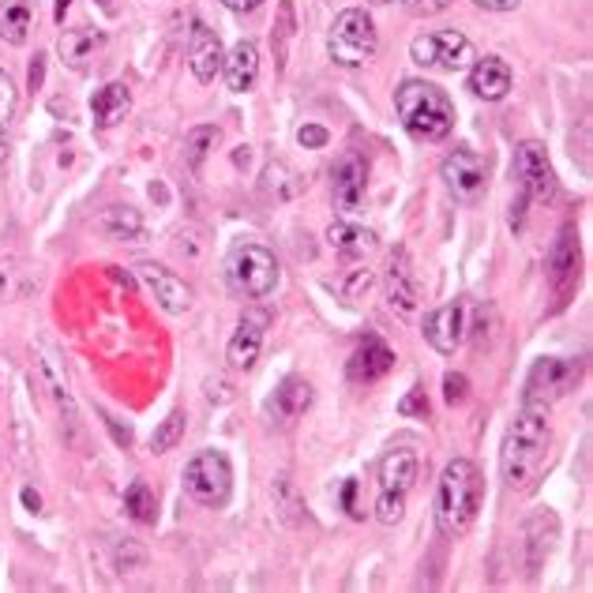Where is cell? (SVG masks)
I'll list each match as a JSON object with an SVG mask.
<instances>
[{"mask_svg": "<svg viewBox=\"0 0 593 593\" xmlns=\"http://www.w3.org/2000/svg\"><path fill=\"white\" fill-rule=\"evenodd\" d=\"M417 301H421V290H417V275L410 267V256L406 249H395L391 256V267H387V304L402 316L417 312Z\"/></svg>", "mask_w": 593, "mask_h": 593, "instance_id": "obj_18", "label": "cell"}, {"mask_svg": "<svg viewBox=\"0 0 593 593\" xmlns=\"http://www.w3.org/2000/svg\"><path fill=\"white\" fill-rule=\"evenodd\" d=\"M264 181H267V189L275 192V199H290V196H296V192H301V181H296V173L286 162L267 166Z\"/></svg>", "mask_w": 593, "mask_h": 593, "instance_id": "obj_33", "label": "cell"}, {"mask_svg": "<svg viewBox=\"0 0 593 593\" xmlns=\"http://www.w3.org/2000/svg\"><path fill=\"white\" fill-rule=\"evenodd\" d=\"M439 177H444L447 192H451L459 203H473L485 192V158L470 147H459L444 158L439 166Z\"/></svg>", "mask_w": 593, "mask_h": 593, "instance_id": "obj_10", "label": "cell"}, {"mask_svg": "<svg viewBox=\"0 0 593 593\" xmlns=\"http://www.w3.org/2000/svg\"><path fill=\"white\" fill-rule=\"evenodd\" d=\"M34 0H0V41L4 46H27L34 31Z\"/></svg>", "mask_w": 593, "mask_h": 593, "instance_id": "obj_26", "label": "cell"}, {"mask_svg": "<svg viewBox=\"0 0 593 593\" xmlns=\"http://www.w3.org/2000/svg\"><path fill=\"white\" fill-rule=\"evenodd\" d=\"M90 113H95L98 129H113L132 113V90L129 83H106L95 98H90Z\"/></svg>", "mask_w": 593, "mask_h": 593, "instance_id": "obj_25", "label": "cell"}, {"mask_svg": "<svg viewBox=\"0 0 593 593\" xmlns=\"http://www.w3.org/2000/svg\"><path fill=\"white\" fill-rule=\"evenodd\" d=\"M327 244L338 252V256L358 259V256H364L368 249H376V233H372V230H361V226H353V222H335V226L327 230Z\"/></svg>", "mask_w": 593, "mask_h": 593, "instance_id": "obj_28", "label": "cell"}, {"mask_svg": "<svg viewBox=\"0 0 593 593\" xmlns=\"http://www.w3.org/2000/svg\"><path fill=\"white\" fill-rule=\"evenodd\" d=\"M376 49H379L376 23H372V15L364 12V8H346V12H338L327 38L330 61L342 68H361L376 57Z\"/></svg>", "mask_w": 593, "mask_h": 593, "instance_id": "obj_6", "label": "cell"}, {"mask_svg": "<svg viewBox=\"0 0 593 593\" xmlns=\"http://www.w3.org/2000/svg\"><path fill=\"white\" fill-rule=\"evenodd\" d=\"M106 49V31L98 27H72V31H61V41H57V53L68 68L83 72L98 61V53Z\"/></svg>", "mask_w": 593, "mask_h": 593, "instance_id": "obj_19", "label": "cell"}, {"mask_svg": "<svg viewBox=\"0 0 593 593\" xmlns=\"http://www.w3.org/2000/svg\"><path fill=\"white\" fill-rule=\"evenodd\" d=\"M189 64H192V75L199 83H215L222 75V64H226V49L218 41V34L207 27V23H196L192 27V38H189Z\"/></svg>", "mask_w": 593, "mask_h": 593, "instance_id": "obj_16", "label": "cell"}, {"mask_svg": "<svg viewBox=\"0 0 593 593\" xmlns=\"http://www.w3.org/2000/svg\"><path fill=\"white\" fill-rule=\"evenodd\" d=\"M267 324H270L267 312H259V308L244 312L241 327L233 330L230 346H226V361H230V368H237V372H249L252 364L259 361V350H264Z\"/></svg>", "mask_w": 593, "mask_h": 593, "instance_id": "obj_12", "label": "cell"}, {"mask_svg": "<svg viewBox=\"0 0 593 593\" xmlns=\"http://www.w3.org/2000/svg\"><path fill=\"white\" fill-rule=\"evenodd\" d=\"M470 90L485 101L507 98V90H511V68H507V61H499V57H485V61L470 68Z\"/></svg>", "mask_w": 593, "mask_h": 593, "instance_id": "obj_23", "label": "cell"}, {"mask_svg": "<svg viewBox=\"0 0 593 593\" xmlns=\"http://www.w3.org/2000/svg\"><path fill=\"white\" fill-rule=\"evenodd\" d=\"M135 270H140L143 286L155 293V301L162 304L169 316H181V312L192 308V286L184 282L181 275H173V270L162 264H140Z\"/></svg>", "mask_w": 593, "mask_h": 593, "instance_id": "obj_14", "label": "cell"}, {"mask_svg": "<svg viewBox=\"0 0 593 593\" xmlns=\"http://www.w3.org/2000/svg\"><path fill=\"white\" fill-rule=\"evenodd\" d=\"M270 499H275V515L286 527H301L304 522V499L296 496V485L290 481V473H278L275 485H270Z\"/></svg>", "mask_w": 593, "mask_h": 593, "instance_id": "obj_29", "label": "cell"}, {"mask_svg": "<svg viewBox=\"0 0 593 593\" xmlns=\"http://www.w3.org/2000/svg\"><path fill=\"white\" fill-rule=\"evenodd\" d=\"M548 270H553L556 293H567L574 278H579V233H574V226H564L560 237H556L553 264H548Z\"/></svg>", "mask_w": 593, "mask_h": 593, "instance_id": "obj_24", "label": "cell"}, {"mask_svg": "<svg viewBox=\"0 0 593 593\" xmlns=\"http://www.w3.org/2000/svg\"><path fill=\"white\" fill-rule=\"evenodd\" d=\"M15 101H20V90H15V83H12V75L0 68V132L12 124V117H15Z\"/></svg>", "mask_w": 593, "mask_h": 593, "instance_id": "obj_35", "label": "cell"}, {"mask_svg": "<svg viewBox=\"0 0 593 593\" xmlns=\"http://www.w3.org/2000/svg\"><path fill=\"white\" fill-rule=\"evenodd\" d=\"M462 330H465V308L459 301L444 304V308H432L425 316V338L436 353L451 358L455 350L462 346Z\"/></svg>", "mask_w": 593, "mask_h": 593, "instance_id": "obj_15", "label": "cell"}, {"mask_svg": "<svg viewBox=\"0 0 593 593\" xmlns=\"http://www.w3.org/2000/svg\"><path fill=\"white\" fill-rule=\"evenodd\" d=\"M444 387H447V402H451V406L465 398V376H447Z\"/></svg>", "mask_w": 593, "mask_h": 593, "instance_id": "obj_40", "label": "cell"}, {"mask_svg": "<svg viewBox=\"0 0 593 593\" xmlns=\"http://www.w3.org/2000/svg\"><path fill=\"white\" fill-rule=\"evenodd\" d=\"M395 109L402 129L421 143L447 140L455 129V106L436 83L428 80H406L395 90Z\"/></svg>", "mask_w": 593, "mask_h": 593, "instance_id": "obj_3", "label": "cell"}, {"mask_svg": "<svg viewBox=\"0 0 593 593\" xmlns=\"http://www.w3.org/2000/svg\"><path fill=\"white\" fill-rule=\"evenodd\" d=\"M226 282H230L233 293L241 296H270L278 286V259L275 252L264 249L256 241H244V244H233L230 256H226Z\"/></svg>", "mask_w": 593, "mask_h": 593, "instance_id": "obj_5", "label": "cell"}, {"mask_svg": "<svg viewBox=\"0 0 593 593\" xmlns=\"http://www.w3.org/2000/svg\"><path fill=\"white\" fill-rule=\"evenodd\" d=\"M23 504H27L31 511H38V507H41V496L34 493V488H23Z\"/></svg>", "mask_w": 593, "mask_h": 593, "instance_id": "obj_44", "label": "cell"}, {"mask_svg": "<svg viewBox=\"0 0 593 593\" xmlns=\"http://www.w3.org/2000/svg\"><path fill=\"white\" fill-rule=\"evenodd\" d=\"M413 64L436 68V72H459L473 61V41L462 31H432L413 38L410 46Z\"/></svg>", "mask_w": 593, "mask_h": 593, "instance_id": "obj_8", "label": "cell"}, {"mask_svg": "<svg viewBox=\"0 0 593 593\" xmlns=\"http://www.w3.org/2000/svg\"><path fill=\"white\" fill-rule=\"evenodd\" d=\"M296 143H301V147H308V150L327 147V129H319V124H304V129L296 132Z\"/></svg>", "mask_w": 593, "mask_h": 593, "instance_id": "obj_37", "label": "cell"}, {"mask_svg": "<svg viewBox=\"0 0 593 593\" xmlns=\"http://www.w3.org/2000/svg\"><path fill=\"white\" fill-rule=\"evenodd\" d=\"M406 8H410L413 15H439L451 8V0H406Z\"/></svg>", "mask_w": 593, "mask_h": 593, "instance_id": "obj_38", "label": "cell"}, {"mask_svg": "<svg viewBox=\"0 0 593 593\" xmlns=\"http://www.w3.org/2000/svg\"><path fill=\"white\" fill-rule=\"evenodd\" d=\"M124 507L135 522H155V493L147 488V481H132L124 493Z\"/></svg>", "mask_w": 593, "mask_h": 593, "instance_id": "obj_32", "label": "cell"}, {"mask_svg": "<svg viewBox=\"0 0 593 593\" xmlns=\"http://www.w3.org/2000/svg\"><path fill=\"white\" fill-rule=\"evenodd\" d=\"M95 230L106 241H135V237H143V215L132 207H106L95 218Z\"/></svg>", "mask_w": 593, "mask_h": 593, "instance_id": "obj_27", "label": "cell"}, {"mask_svg": "<svg viewBox=\"0 0 593 593\" xmlns=\"http://www.w3.org/2000/svg\"><path fill=\"white\" fill-rule=\"evenodd\" d=\"M113 560H117V571H140L143 564H147V553H143L135 541H117V548H113Z\"/></svg>", "mask_w": 593, "mask_h": 593, "instance_id": "obj_34", "label": "cell"}, {"mask_svg": "<svg viewBox=\"0 0 593 593\" xmlns=\"http://www.w3.org/2000/svg\"><path fill=\"white\" fill-rule=\"evenodd\" d=\"M473 4L488 8V12H515V8H519L522 0H473Z\"/></svg>", "mask_w": 593, "mask_h": 593, "instance_id": "obj_41", "label": "cell"}, {"mask_svg": "<svg viewBox=\"0 0 593 593\" xmlns=\"http://www.w3.org/2000/svg\"><path fill=\"white\" fill-rule=\"evenodd\" d=\"M548 462H553V421H548V406L527 402L504 436L499 477H504V485L511 488V493H533L537 481L545 477Z\"/></svg>", "mask_w": 593, "mask_h": 593, "instance_id": "obj_1", "label": "cell"}, {"mask_svg": "<svg viewBox=\"0 0 593 593\" xmlns=\"http://www.w3.org/2000/svg\"><path fill=\"white\" fill-rule=\"evenodd\" d=\"M515 166H519V181H522V192H527V199L548 203V199L556 196L553 162H548L545 147H541L537 140H527L519 150H515Z\"/></svg>", "mask_w": 593, "mask_h": 593, "instance_id": "obj_11", "label": "cell"}, {"mask_svg": "<svg viewBox=\"0 0 593 593\" xmlns=\"http://www.w3.org/2000/svg\"><path fill=\"white\" fill-rule=\"evenodd\" d=\"M421 473V455L413 447H391L379 462V488H376V519L384 527H395L406 515V496L413 493V481Z\"/></svg>", "mask_w": 593, "mask_h": 593, "instance_id": "obj_4", "label": "cell"}, {"mask_svg": "<svg viewBox=\"0 0 593 593\" xmlns=\"http://www.w3.org/2000/svg\"><path fill=\"white\" fill-rule=\"evenodd\" d=\"M222 4L230 8V12H256L264 0H222Z\"/></svg>", "mask_w": 593, "mask_h": 593, "instance_id": "obj_43", "label": "cell"}, {"mask_svg": "<svg viewBox=\"0 0 593 593\" xmlns=\"http://www.w3.org/2000/svg\"><path fill=\"white\" fill-rule=\"evenodd\" d=\"M222 143V129H215V124H199V129H192L189 135H184V162H189V169H203V162L210 158V150Z\"/></svg>", "mask_w": 593, "mask_h": 593, "instance_id": "obj_30", "label": "cell"}, {"mask_svg": "<svg viewBox=\"0 0 593 593\" xmlns=\"http://www.w3.org/2000/svg\"><path fill=\"white\" fill-rule=\"evenodd\" d=\"M308 406H312V384L301 376H290L275 387V395H270L267 402V413L275 425H293V421H301L304 413H308Z\"/></svg>", "mask_w": 593, "mask_h": 593, "instance_id": "obj_17", "label": "cell"}, {"mask_svg": "<svg viewBox=\"0 0 593 593\" xmlns=\"http://www.w3.org/2000/svg\"><path fill=\"white\" fill-rule=\"evenodd\" d=\"M98 4H109V0H98Z\"/></svg>", "mask_w": 593, "mask_h": 593, "instance_id": "obj_46", "label": "cell"}, {"mask_svg": "<svg viewBox=\"0 0 593 593\" xmlns=\"http://www.w3.org/2000/svg\"><path fill=\"white\" fill-rule=\"evenodd\" d=\"M184 493L203 507H226L233 493V465L222 451H199L184 465Z\"/></svg>", "mask_w": 593, "mask_h": 593, "instance_id": "obj_7", "label": "cell"}, {"mask_svg": "<svg viewBox=\"0 0 593 593\" xmlns=\"http://www.w3.org/2000/svg\"><path fill=\"white\" fill-rule=\"evenodd\" d=\"M222 72H226V83H230L233 95H244V90L256 87V80H259V49H256V41H249V38L237 41L233 53L226 57Z\"/></svg>", "mask_w": 593, "mask_h": 593, "instance_id": "obj_22", "label": "cell"}, {"mask_svg": "<svg viewBox=\"0 0 593 593\" xmlns=\"http://www.w3.org/2000/svg\"><path fill=\"white\" fill-rule=\"evenodd\" d=\"M481 511V473L470 459H455L444 465L436 481V527L447 537L470 533Z\"/></svg>", "mask_w": 593, "mask_h": 593, "instance_id": "obj_2", "label": "cell"}, {"mask_svg": "<svg viewBox=\"0 0 593 593\" xmlns=\"http://www.w3.org/2000/svg\"><path fill=\"white\" fill-rule=\"evenodd\" d=\"M372 282H376V275H372V270H353L350 278H346V301H358L361 293H368L372 290Z\"/></svg>", "mask_w": 593, "mask_h": 593, "instance_id": "obj_36", "label": "cell"}, {"mask_svg": "<svg viewBox=\"0 0 593 593\" xmlns=\"http://www.w3.org/2000/svg\"><path fill=\"white\" fill-rule=\"evenodd\" d=\"M574 384H579V364H574V361H564V358H541V361L530 368V379H527V402L553 406L556 398H564Z\"/></svg>", "mask_w": 593, "mask_h": 593, "instance_id": "obj_9", "label": "cell"}, {"mask_svg": "<svg viewBox=\"0 0 593 593\" xmlns=\"http://www.w3.org/2000/svg\"><path fill=\"white\" fill-rule=\"evenodd\" d=\"M184 425H189V417H184L181 410H173V413H169V417L162 421V425L155 428V436H150V451H155V455H166V451H173V447L184 439Z\"/></svg>", "mask_w": 593, "mask_h": 593, "instance_id": "obj_31", "label": "cell"}, {"mask_svg": "<svg viewBox=\"0 0 593 593\" xmlns=\"http://www.w3.org/2000/svg\"><path fill=\"white\" fill-rule=\"evenodd\" d=\"M207 398L222 406V402H230V398H233V387L226 384V379H207Z\"/></svg>", "mask_w": 593, "mask_h": 593, "instance_id": "obj_39", "label": "cell"}, {"mask_svg": "<svg viewBox=\"0 0 593 593\" xmlns=\"http://www.w3.org/2000/svg\"><path fill=\"white\" fill-rule=\"evenodd\" d=\"M330 192H335V207L338 210H358L364 203V192H368V162L361 155H342L335 162V173H330Z\"/></svg>", "mask_w": 593, "mask_h": 593, "instance_id": "obj_13", "label": "cell"}, {"mask_svg": "<svg viewBox=\"0 0 593 593\" xmlns=\"http://www.w3.org/2000/svg\"><path fill=\"white\" fill-rule=\"evenodd\" d=\"M402 413H428V402L421 398V391H413L410 398L402 402Z\"/></svg>", "mask_w": 593, "mask_h": 593, "instance_id": "obj_42", "label": "cell"}, {"mask_svg": "<svg viewBox=\"0 0 593 593\" xmlns=\"http://www.w3.org/2000/svg\"><path fill=\"white\" fill-rule=\"evenodd\" d=\"M556 537H560V522H556L553 511H537L527 522V571L537 574L541 567L548 564L556 548Z\"/></svg>", "mask_w": 593, "mask_h": 593, "instance_id": "obj_21", "label": "cell"}, {"mask_svg": "<svg viewBox=\"0 0 593 593\" xmlns=\"http://www.w3.org/2000/svg\"><path fill=\"white\" fill-rule=\"evenodd\" d=\"M376 4H391V0H376Z\"/></svg>", "mask_w": 593, "mask_h": 593, "instance_id": "obj_45", "label": "cell"}, {"mask_svg": "<svg viewBox=\"0 0 593 593\" xmlns=\"http://www.w3.org/2000/svg\"><path fill=\"white\" fill-rule=\"evenodd\" d=\"M391 368H395L391 346L379 342V338H364V346H358V353L346 364V376H350L353 384H376V379H384Z\"/></svg>", "mask_w": 593, "mask_h": 593, "instance_id": "obj_20", "label": "cell"}]
</instances>
